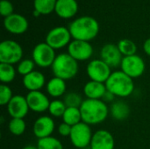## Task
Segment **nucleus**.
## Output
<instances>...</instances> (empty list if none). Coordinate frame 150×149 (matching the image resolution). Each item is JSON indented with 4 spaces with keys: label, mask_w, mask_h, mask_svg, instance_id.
<instances>
[{
    "label": "nucleus",
    "mask_w": 150,
    "mask_h": 149,
    "mask_svg": "<svg viewBox=\"0 0 150 149\" xmlns=\"http://www.w3.org/2000/svg\"><path fill=\"white\" fill-rule=\"evenodd\" d=\"M68 28L72 39L88 42L95 39L99 32L98 20L91 16H83L76 18L69 24Z\"/></svg>",
    "instance_id": "1"
},
{
    "label": "nucleus",
    "mask_w": 150,
    "mask_h": 149,
    "mask_svg": "<svg viewBox=\"0 0 150 149\" xmlns=\"http://www.w3.org/2000/svg\"><path fill=\"white\" fill-rule=\"evenodd\" d=\"M80 111L83 122L90 126L103 123L110 114L109 107L101 99H84Z\"/></svg>",
    "instance_id": "2"
},
{
    "label": "nucleus",
    "mask_w": 150,
    "mask_h": 149,
    "mask_svg": "<svg viewBox=\"0 0 150 149\" xmlns=\"http://www.w3.org/2000/svg\"><path fill=\"white\" fill-rule=\"evenodd\" d=\"M105 87L107 91L114 97H127L134 90V83L133 78L121 70L114 71L105 82Z\"/></svg>",
    "instance_id": "3"
},
{
    "label": "nucleus",
    "mask_w": 150,
    "mask_h": 149,
    "mask_svg": "<svg viewBox=\"0 0 150 149\" xmlns=\"http://www.w3.org/2000/svg\"><path fill=\"white\" fill-rule=\"evenodd\" d=\"M55 77L64 81L73 79L78 73V61H76L68 53H62L56 55L51 67Z\"/></svg>",
    "instance_id": "4"
},
{
    "label": "nucleus",
    "mask_w": 150,
    "mask_h": 149,
    "mask_svg": "<svg viewBox=\"0 0 150 149\" xmlns=\"http://www.w3.org/2000/svg\"><path fill=\"white\" fill-rule=\"evenodd\" d=\"M23 48L17 41L6 40L0 43V63L16 64L22 61Z\"/></svg>",
    "instance_id": "5"
},
{
    "label": "nucleus",
    "mask_w": 150,
    "mask_h": 149,
    "mask_svg": "<svg viewBox=\"0 0 150 149\" xmlns=\"http://www.w3.org/2000/svg\"><path fill=\"white\" fill-rule=\"evenodd\" d=\"M55 57V50L46 42L37 44L32 52V59L36 66L43 68L52 67Z\"/></svg>",
    "instance_id": "6"
},
{
    "label": "nucleus",
    "mask_w": 150,
    "mask_h": 149,
    "mask_svg": "<svg viewBox=\"0 0 150 149\" xmlns=\"http://www.w3.org/2000/svg\"><path fill=\"white\" fill-rule=\"evenodd\" d=\"M93 133L90 125L81 122L72 126V131L69 136L72 145L78 149L86 148L91 145Z\"/></svg>",
    "instance_id": "7"
},
{
    "label": "nucleus",
    "mask_w": 150,
    "mask_h": 149,
    "mask_svg": "<svg viewBox=\"0 0 150 149\" xmlns=\"http://www.w3.org/2000/svg\"><path fill=\"white\" fill-rule=\"evenodd\" d=\"M72 37L69 28L64 26H56L51 29L46 36V43L54 50L63 48L69 46Z\"/></svg>",
    "instance_id": "8"
},
{
    "label": "nucleus",
    "mask_w": 150,
    "mask_h": 149,
    "mask_svg": "<svg viewBox=\"0 0 150 149\" xmlns=\"http://www.w3.org/2000/svg\"><path fill=\"white\" fill-rule=\"evenodd\" d=\"M87 76L91 81L105 83L112 75V68L101 59L91 61L86 68Z\"/></svg>",
    "instance_id": "9"
},
{
    "label": "nucleus",
    "mask_w": 150,
    "mask_h": 149,
    "mask_svg": "<svg viewBox=\"0 0 150 149\" xmlns=\"http://www.w3.org/2000/svg\"><path fill=\"white\" fill-rule=\"evenodd\" d=\"M145 68V61L138 54L123 57L120 64V70L133 79L142 76Z\"/></svg>",
    "instance_id": "10"
},
{
    "label": "nucleus",
    "mask_w": 150,
    "mask_h": 149,
    "mask_svg": "<svg viewBox=\"0 0 150 149\" xmlns=\"http://www.w3.org/2000/svg\"><path fill=\"white\" fill-rule=\"evenodd\" d=\"M68 54L77 61H87L93 54V47L88 41L73 40L68 46Z\"/></svg>",
    "instance_id": "11"
},
{
    "label": "nucleus",
    "mask_w": 150,
    "mask_h": 149,
    "mask_svg": "<svg viewBox=\"0 0 150 149\" xmlns=\"http://www.w3.org/2000/svg\"><path fill=\"white\" fill-rule=\"evenodd\" d=\"M25 97L31 111L38 113L48 111L51 101H49L48 97L42 91H30Z\"/></svg>",
    "instance_id": "12"
},
{
    "label": "nucleus",
    "mask_w": 150,
    "mask_h": 149,
    "mask_svg": "<svg viewBox=\"0 0 150 149\" xmlns=\"http://www.w3.org/2000/svg\"><path fill=\"white\" fill-rule=\"evenodd\" d=\"M4 26L9 32L12 34H23L28 29V20L22 15L13 13L12 15L4 18Z\"/></svg>",
    "instance_id": "13"
},
{
    "label": "nucleus",
    "mask_w": 150,
    "mask_h": 149,
    "mask_svg": "<svg viewBox=\"0 0 150 149\" xmlns=\"http://www.w3.org/2000/svg\"><path fill=\"white\" fill-rule=\"evenodd\" d=\"M123 57L124 56L120 53L118 46L112 43L104 45L100 50V59L111 68H117L120 66Z\"/></svg>",
    "instance_id": "14"
},
{
    "label": "nucleus",
    "mask_w": 150,
    "mask_h": 149,
    "mask_svg": "<svg viewBox=\"0 0 150 149\" xmlns=\"http://www.w3.org/2000/svg\"><path fill=\"white\" fill-rule=\"evenodd\" d=\"M29 110L26 97L20 95L14 96L7 105V111L11 119H24Z\"/></svg>",
    "instance_id": "15"
},
{
    "label": "nucleus",
    "mask_w": 150,
    "mask_h": 149,
    "mask_svg": "<svg viewBox=\"0 0 150 149\" xmlns=\"http://www.w3.org/2000/svg\"><path fill=\"white\" fill-rule=\"evenodd\" d=\"M55 128L54 119L49 116H41L38 118L33 126V132L35 137L40 139L52 136Z\"/></svg>",
    "instance_id": "16"
},
{
    "label": "nucleus",
    "mask_w": 150,
    "mask_h": 149,
    "mask_svg": "<svg viewBox=\"0 0 150 149\" xmlns=\"http://www.w3.org/2000/svg\"><path fill=\"white\" fill-rule=\"evenodd\" d=\"M115 141L112 134L106 130H98L93 133L91 149H114Z\"/></svg>",
    "instance_id": "17"
},
{
    "label": "nucleus",
    "mask_w": 150,
    "mask_h": 149,
    "mask_svg": "<svg viewBox=\"0 0 150 149\" xmlns=\"http://www.w3.org/2000/svg\"><path fill=\"white\" fill-rule=\"evenodd\" d=\"M22 83H23L24 87L29 92L40 90L47 84L45 76L41 72L36 71V70L23 76Z\"/></svg>",
    "instance_id": "18"
},
{
    "label": "nucleus",
    "mask_w": 150,
    "mask_h": 149,
    "mask_svg": "<svg viewBox=\"0 0 150 149\" xmlns=\"http://www.w3.org/2000/svg\"><path fill=\"white\" fill-rule=\"evenodd\" d=\"M78 11L76 0H57L54 12L62 18H71Z\"/></svg>",
    "instance_id": "19"
},
{
    "label": "nucleus",
    "mask_w": 150,
    "mask_h": 149,
    "mask_svg": "<svg viewBox=\"0 0 150 149\" xmlns=\"http://www.w3.org/2000/svg\"><path fill=\"white\" fill-rule=\"evenodd\" d=\"M107 90L105 83L90 80L83 86V93L88 99H103Z\"/></svg>",
    "instance_id": "20"
},
{
    "label": "nucleus",
    "mask_w": 150,
    "mask_h": 149,
    "mask_svg": "<svg viewBox=\"0 0 150 149\" xmlns=\"http://www.w3.org/2000/svg\"><path fill=\"white\" fill-rule=\"evenodd\" d=\"M66 81L55 76L51 78L46 84L47 93L54 98L63 96L66 92Z\"/></svg>",
    "instance_id": "21"
},
{
    "label": "nucleus",
    "mask_w": 150,
    "mask_h": 149,
    "mask_svg": "<svg viewBox=\"0 0 150 149\" xmlns=\"http://www.w3.org/2000/svg\"><path fill=\"white\" fill-rule=\"evenodd\" d=\"M111 116L118 121H123L127 119L130 114V108L127 104L123 101H117L112 104L109 108Z\"/></svg>",
    "instance_id": "22"
},
{
    "label": "nucleus",
    "mask_w": 150,
    "mask_h": 149,
    "mask_svg": "<svg viewBox=\"0 0 150 149\" xmlns=\"http://www.w3.org/2000/svg\"><path fill=\"white\" fill-rule=\"evenodd\" d=\"M62 120L64 123H66L71 126H74L83 122L80 108L67 107V109L62 116Z\"/></svg>",
    "instance_id": "23"
},
{
    "label": "nucleus",
    "mask_w": 150,
    "mask_h": 149,
    "mask_svg": "<svg viewBox=\"0 0 150 149\" xmlns=\"http://www.w3.org/2000/svg\"><path fill=\"white\" fill-rule=\"evenodd\" d=\"M17 68L11 64L0 63V80L2 83L8 84L11 83L17 75Z\"/></svg>",
    "instance_id": "24"
},
{
    "label": "nucleus",
    "mask_w": 150,
    "mask_h": 149,
    "mask_svg": "<svg viewBox=\"0 0 150 149\" xmlns=\"http://www.w3.org/2000/svg\"><path fill=\"white\" fill-rule=\"evenodd\" d=\"M57 0H34V10L39 11L40 15H47L54 11Z\"/></svg>",
    "instance_id": "25"
},
{
    "label": "nucleus",
    "mask_w": 150,
    "mask_h": 149,
    "mask_svg": "<svg viewBox=\"0 0 150 149\" xmlns=\"http://www.w3.org/2000/svg\"><path fill=\"white\" fill-rule=\"evenodd\" d=\"M117 46H118L120 53L122 54V55L124 57L136 54L137 46L133 40H131L129 39H122V40H120L118 42Z\"/></svg>",
    "instance_id": "26"
},
{
    "label": "nucleus",
    "mask_w": 150,
    "mask_h": 149,
    "mask_svg": "<svg viewBox=\"0 0 150 149\" xmlns=\"http://www.w3.org/2000/svg\"><path fill=\"white\" fill-rule=\"evenodd\" d=\"M36 147L38 149H63L62 143L53 136L38 140Z\"/></svg>",
    "instance_id": "27"
},
{
    "label": "nucleus",
    "mask_w": 150,
    "mask_h": 149,
    "mask_svg": "<svg viewBox=\"0 0 150 149\" xmlns=\"http://www.w3.org/2000/svg\"><path fill=\"white\" fill-rule=\"evenodd\" d=\"M9 131L15 136L22 135L26 128V124L24 119H11L8 125Z\"/></svg>",
    "instance_id": "28"
},
{
    "label": "nucleus",
    "mask_w": 150,
    "mask_h": 149,
    "mask_svg": "<svg viewBox=\"0 0 150 149\" xmlns=\"http://www.w3.org/2000/svg\"><path fill=\"white\" fill-rule=\"evenodd\" d=\"M67 109V106L65 105L63 100L55 99L50 102V105L48 108V112L51 116L55 118H60L63 116L65 111Z\"/></svg>",
    "instance_id": "29"
},
{
    "label": "nucleus",
    "mask_w": 150,
    "mask_h": 149,
    "mask_svg": "<svg viewBox=\"0 0 150 149\" xmlns=\"http://www.w3.org/2000/svg\"><path fill=\"white\" fill-rule=\"evenodd\" d=\"M63 102L67 107H75V108H80L83 100L82 97L76 92H69L64 95Z\"/></svg>",
    "instance_id": "30"
},
{
    "label": "nucleus",
    "mask_w": 150,
    "mask_h": 149,
    "mask_svg": "<svg viewBox=\"0 0 150 149\" xmlns=\"http://www.w3.org/2000/svg\"><path fill=\"white\" fill-rule=\"evenodd\" d=\"M35 65L36 64L34 63L33 59H24L18 63L17 72H18V74L25 76L28 74L32 73L33 71H34Z\"/></svg>",
    "instance_id": "31"
},
{
    "label": "nucleus",
    "mask_w": 150,
    "mask_h": 149,
    "mask_svg": "<svg viewBox=\"0 0 150 149\" xmlns=\"http://www.w3.org/2000/svg\"><path fill=\"white\" fill-rule=\"evenodd\" d=\"M13 97L11 89L7 84L2 83L0 86V105L2 106L7 105Z\"/></svg>",
    "instance_id": "32"
},
{
    "label": "nucleus",
    "mask_w": 150,
    "mask_h": 149,
    "mask_svg": "<svg viewBox=\"0 0 150 149\" xmlns=\"http://www.w3.org/2000/svg\"><path fill=\"white\" fill-rule=\"evenodd\" d=\"M0 13L4 18L12 15L14 13L13 4L9 0H1V2H0Z\"/></svg>",
    "instance_id": "33"
},
{
    "label": "nucleus",
    "mask_w": 150,
    "mask_h": 149,
    "mask_svg": "<svg viewBox=\"0 0 150 149\" xmlns=\"http://www.w3.org/2000/svg\"><path fill=\"white\" fill-rule=\"evenodd\" d=\"M58 133L62 137H69L71 131H72V126L62 122V124H60L58 126Z\"/></svg>",
    "instance_id": "34"
},
{
    "label": "nucleus",
    "mask_w": 150,
    "mask_h": 149,
    "mask_svg": "<svg viewBox=\"0 0 150 149\" xmlns=\"http://www.w3.org/2000/svg\"><path fill=\"white\" fill-rule=\"evenodd\" d=\"M143 50L147 55L150 56V38L147 39L143 43Z\"/></svg>",
    "instance_id": "35"
},
{
    "label": "nucleus",
    "mask_w": 150,
    "mask_h": 149,
    "mask_svg": "<svg viewBox=\"0 0 150 149\" xmlns=\"http://www.w3.org/2000/svg\"><path fill=\"white\" fill-rule=\"evenodd\" d=\"M113 98H114V96L112 95V94H111L110 92H108V91H106V93H105V95L104 96V97H103V101L104 102H110V101H112L113 100Z\"/></svg>",
    "instance_id": "36"
},
{
    "label": "nucleus",
    "mask_w": 150,
    "mask_h": 149,
    "mask_svg": "<svg viewBox=\"0 0 150 149\" xmlns=\"http://www.w3.org/2000/svg\"><path fill=\"white\" fill-rule=\"evenodd\" d=\"M22 149H38V148H37V147H35V146H32V145H30V146H26V147L23 148Z\"/></svg>",
    "instance_id": "37"
},
{
    "label": "nucleus",
    "mask_w": 150,
    "mask_h": 149,
    "mask_svg": "<svg viewBox=\"0 0 150 149\" xmlns=\"http://www.w3.org/2000/svg\"><path fill=\"white\" fill-rule=\"evenodd\" d=\"M33 15L34 17H39V16H40V13L39 11H37L36 10H34L33 12Z\"/></svg>",
    "instance_id": "38"
}]
</instances>
